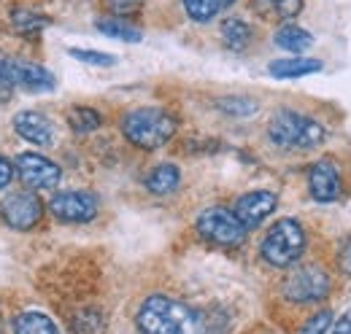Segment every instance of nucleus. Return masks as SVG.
I'll list each match as a JSON object with an SVG mask.
<instances>
[{
    "instance_id": "f257e3e1",
    "label": "nucleus",
    "mask_w": 351,
    "mask_h": 334,
    "mask_svg": "<svg viewBox=\"0 0 351 334\" xmlns=\"http://www.w3.org/2000/svg\"><path fill=\"white\" fill-rule=\"evenodd\" d=\"M141 334H206L203 318L171 296H149L135 316Z\"/></svg>"
},
{
    "instance_id": "f03ea898",
    "label": "nucleus",
    "mask_w": 351,
    "mask_h": 334,
    "mask_svg": "<svg viewBox=\"0 0 351 334\" xmlns=\"http://www.w3.org/2000/svg\"><path fill=\"white\" fill-rule=\"evenodd\" d=\"M122 132H125V138L130 140L132 146L146 149V151H154V149L165 146L173 138L176 119L165 108H157V105L135 108L130 114H125Z\"/></svg>"
},
{
    "instance_id": "7ed1b4c3",
    "label": "nucleus",
    "mask_w": 351,
    "mask_h": 334,
    "mask_svg": "<svg viewBox=\"0 0 351 334\" xmlns=\"http://www.w3.org/2000/svg\"><path fill=\"white\" fill-rule=\"evenodd\" d=\"M270 140L281 149H313L327 138V129L316 119L295 114V111H281L270 122Z\"/></svg>"
},
{
    "instance_id": "20e7f679",
    "label": "nucleus",
    "mask_w": 351,
    "mask_h": 334,
    "mask_svg": "<svg viewBox=\"0 0 351 334\" xmlns=\"http://www.w3.org/2000/svg\"><path fill=\"white\" fill-rule=\"evenodd\" d=\"M306 250V229L295 218H281L263 240V259L273 267H292Z\"/></svg>"
},
{
    "instance_id": "39448f33",
    "label": "nucleus",
    "mask_w": 351,
    "mask_h": 334,
    "mask_svg": "<svg viewBox=\"0 0 351 334\" xmlns=\"http://www.w3.org/2000/svg\"><path fill=\"white\" fill-rule=\"evenodd\" d=\"M197 232L217 243V246H241L246 240V227L238 221V216L227 208H208L197 218Z\"/></svg>"
},
{
    "instance_id": "423d86ee",
    "label": "nucleus",
    "mask_w": 351,
    "mask_h": 334,
    "mask_svg": "<svg viewBox=\"0 0 351 334\" xmlns=\"http://www.w3.org/2000/svg\"><path fill=\"white\" fill-rule=\"evenodd\" d=\"M327 294H330V275L319 267H303L284 283V296L298 305L322 302Z\"/></svg>"
},
{
    "instance_id": "0eeeda50",
    "label": "nucleus",
    "mask_w": 351,
    "mask_h": 334,
    "mask_svg": "<svg viewBox=\"0 0 351 334\" xmlns=\"http://www.w3.org/2000/svg\"><path fill=\"white\" fill-rule=\"evenodd\" d=\"M16 172H19V178L30 189H41V192L57 189L60 186V178H62V170L54 165L51 159L36 154V151H27V154H19L16 157Z\"/></svg>"
},
{
    "instance_id": "6e6552de",
    "label": "nucleus",
    "mask_w": 351,
    "mask_h": 334,
    "mask_svg": "<svg viewBox=\"0 0 351 334\" xmlns=\"http://www.w3.org/2000/svg\"><path fill=\"white\" fill-rule=\"evenodd\" d=\"M51 213L60 221L71 224H87L97 216V197L89 192H60L51 197Z\"/></svg>"
},
{
    "instance_id": "1a4fd4ad",
    "label": "nucleus",
    "mask_w": 351,
    "mask_h": 334,
    "mask_svg": "<svg viewBox=\"0 0 351 334\" xmlns=\"http://www.w3.org/2000/svg\"><path fill=\"white\" fill-rule=\"evenodd\" d=\"M0 213H3V221L14 229H30L41 221L44 216V205L36 194H27V192H19V194H11L3 200L0 205Z\"/></svg>"
},
{
    "instance_id": "9d476101",
    "label": "nucleus",
    "mask_w": 351,
    "mask_h": 334,
    "mask_svg": "<svg viewBox=\"0 0 351 334\" xmlns=\"http://www.w3.org/2000/svg\"><path fill=\"white\" fill-rule=\"evenodd\" d=\"M278 205V200H276V194L273 192H249V194H243L238 203H235V216H238V221L246 227V229H257L260 224H263L265 218L276 210Z\"/></svg>"
},
{
    "instance_id": "9b49d317",
    "label": "nucleus",
    "mask_w": 351,
    "mask_h": 334,
    "mask_svg": "<svg viewBox=\"0 0 351 334\" xmlns=\"http://www.w3.org/2000/svg\"><path fill=\"white\" fill-rule=\"evenodd\" d=\"M308 189L316 203H335L341 197V175L332 162H316L308 172Z\"/></svg>"
},
{
    "instance_id": "f8f14e48",
    "label": "nucleus",
    "mask_w": 351,
    "mask_h": 334,
    "mask_svg": "<svg viewBox=\"0 0 351 334\" xmlns=\"http://www.w3.org/2000/svg\"><path fill=\"white\" fill-rule=\"evenodd\" d=\"M14 129L19 138H25L33 146H49L54 140V127L38 111H22L14 116Z\"/></svg>"
},
{
    "instance_id": "ddd939ff",
    "label": "nucleus",
    "mask_w": 351,
    "mask_h": 334,
    "mask_svg": "<svg viewBox=\"0 0 351 334\" xmlns=\"http://www.w3.org/2000/svg\"><path fill=\"white\" fill-rule=\"evenodd\" d=\"M14 79L27 92H51L54 89V76L38 62H27V60L14 62Z\"/></svg>"
},
{
    "instance_id": "4468645a",
    "label": "nucleus",
    "mask_w": 351,
    "mask_h": 334,
    "mask_svg": "<svg viewBox=\"0 0 351 334\" xmlns=\"http://www.w3.org/2000/svg\"><path fill=\"white\" fill-rule=\"evenodd\" d=\"M270 76L273 79H300V76H311L322 70L319 60H308V57H295V60H276L270 62Z\"/></svg>"
},
{
    "instance_id": "2eb2a0df",
    "label": "nucleus",
    "mask_w": 351,
    "mask_h": 334,
    "mask_svg": "<svg viewBox=\"0 0 351 334\" xmlns=\"http://www.w3.org/2000/svg\"><path fill=\"white\" fill-rule=\"evenodd\" d=\"M276 46H281L284 51H292L295 57H300L303 51H308L311 46H313V36L303 30V27H298V25H284L281 30H276Z\"/></svg>"
},
{
    "instance_id": "dca6fc26",
    "label": "nucleus",
    "mask_w": 351,
    "mask_h": 334,
    "mask_svg": "<svg viewBox=\"0 0 351 334\" xmlns=\"http://www.w3.org/2000/svg\"><path fill=\"white\" fill-rule=\"evenodd\" d=\"M178 181H181V172H178L176 165H157L146 175V189L152 194L165 197V194H171V192L178 189Z\"/></svg>"
},
{
    "instance_id": "f3484780",
    "label": "nucleus",
    "mask_w": 351,
    "mask_h": 334,
    "mask_svg": "<svg viewBox=\"0 0 351 334\" xmlns=\"http://www.w3.org/2000/svg\"><path fill=\"white\" fill-rule=\"evenodd\" d=\"M14 334H60V329L44 313H22L14 318Z\"/></svg>"
},
{
    "instance_id": "a211bd4d",
    "label": "nucleus",
    "mask_w": 351,
    "mask_h": 334,
    "mask_svg": "<svg viewBox=\"0 0 351 334\" xmlns=\"http://www.w3.org/2000/svg\"><path fill=\"white\" fill-rule=\"evenodd\" d=\"M221 41L227 43V49L241 51L252 41V27L243 19H224L221 22Z\"/></svg>"
},
{
    "instance_id": "6ab92c4d",
    "label": "nucleus",
    "mask_w": 351,
    "mask_h": 334,
    "mask_svg": "<svg viewBox=\"0 0 351 334\" xmlns=\"http://www.w3.org/2000/svg\"><path fill=\"white\" fill-rule=\"evenodd\" d=\"M232 3L235 0H184V8L195 22H211L217 14L230 8Z\"/></svg>"
},
{
    "instance_id": "aec40b11",
    "label": "nucleus",
    "mask_w": 351,
    "mask_h": 334,
    "mask_svg": "<svg viewBox=\"0 0 351 334\" xmlns=\"http://www.w3.org/2000/svg\"><path fill=\"white\" fill-rule=\"evenodd\" d=\"M97 30L108 38H117V41H125V43H138L143 38V33L138 27H132L130 22L125 19H100L97 22Z\"/></svg>"
},
{
    "instance_id": "412c9836",
    "label": "nucleus",
    "mask_w": 351,
    "mask_h": 334,
    "mask_svg": "<svg viewBox=\"0 0 351 334\" xmlns=\"http://www.w3.org/2000/svg\"><path fill=\"white\" fill-rule=\"evenodd\" d=\"M257 11L263 16L276 19H292L303 11V0H257Z\"/></svg>"
},
{
    "instance_id": "4be33fe9",
    "label": "nucleus",
    "mask_w": 351,
    "mask_h": 334,
    "mask_svg": "<svg viewBox=\"0 0 351 334\" xmlns=\"http://www.w3.org/2000/svg\"><path fill=\"white\" fill-rule=\"evenodd\" d=\"M68 125L71 129L87 135V132H95L100 127V114L95 108H87V105H76L71 114H68Z\"/></svg>"
},
{
    "instance_id": "5701e85b",
    "label": "nucleus",
    "mask_w": 351,
    "mask_h": 334,
    "mask_svg": "<svg viewBox=\"0 0 351 334\" xmlns=\"http://www.w3.org/2000/svg\"><path fill=\"white\" fill-rule=\"evenodd\" d=\"M11 25L22 36H36V33H41L49 25V19L41 16V14H36V11H14V22Z\"/></svg>"
},
{
    "instance_id": "b1692460",
    "label": "nucleus",
    "mask_w": 351,
    "mask_h": 334,
    "mask_svg": "<svg viewBox=\"0 0 351 334\" xmlns=\"http://www.w3.org/2000/svg\"><path fill=\"white\" fill-rule=\"evenodd\" d=\"M14 62L0 51V103H8L14 94Z\"/></svg>"
},
{
    "instance_id": "393cba45",
    "label": "nucleus",
    "mask_w": 351,
    "mask_h": 334,
    "mask_svg": "<svg viewBox=\"0 0 351 334\" xmlns=\"http://www.w3.org/2000/svg\"><path fill=\"white\" fill-rule=\"evenodd\" d=\"M219 108L224 114H235V116H252L257 114V103L249 97H224L219 100Z\"/></svg>"
},
{
    "instance_id": "a878e982",
    "label": "nucleus",
    "mask_w": 351,
    "mask_h": 334,
    "mask_svg": "<svg viewBox=\"0 0 351 334\" xmlns=\"http://www.w3.org/2000/svg\"><path fill=\"white\" fill-rule=\"evenodd\" d=\"M71 57L87 62V65H97V68H111L117 65V57L114 54H106V51H92V49H71Z\"/></svg>"
},
{
    "instance_id": "bb28decb",
    "label": "nucleus",
    "mask_w": 351,
    "mask_h": 334,
    "mask_svg": "<svg viewBox=\"0 0 351 334\" xmlns=\"http://www.w3.org/2000/svg\"><path fill=\"white\" fill-rule=\"evenodd\" d=\"M330 329H332V313L330 310H322L319 316H313L308 321L300 334H327Z\"/></svg>"
},
{
    "instance_id": "cd10ccee",
    "label": "nucleus",
    "mask_w": 351,
    "mask_h": 334,
    "mask_svg": "<svg viewBox=\"0 0 351 334\" xmlns=\"http://www.w3.org/2000/svg\"><path fill=\"white\" fill-rule=\"evenodd\" d=\"M143 0H106V8L117 16H128V14H135L141 8Z\"/></svg>"
},
{
    "instance_id": "c85d7f7f",
    "label": "nucleus",
    "mask_w": 351,
    "mask_h": 334,
    "mask_svg": "<svg viewBox=\"0 0 351 334\" xmlns=\"http://www.w3.org/2000/svg\"><path fill=\"white\" fill-rule=\"evenodd\" d=\"M338 267H341L346 275H351V237L341 246V250H338Z\"/></svg>"
},
{
    "instance_id": "c756f323",
    "label": "nucleus",
    "mask_w": 351,
    "mask_h": 334,
    "mask_svg": "<svg viewBox=\"0 0 351 334\" xmlns=\"http://www.w3.org/2000/svg\"><path fill=\"white\" fill-rule=\"evenodd\" d=\"M11 178H14V167H11L8 159L0 157V189H5L11 183Z\"/></svg>"
},
{
    "instance_id": "7c9ffc66",
    "label": "nucleus",
    "mask_w": 351,
    "mask_h": 334,
    "mask_svg": "<svg viewBox=\"0 0 351 334\" xmlns=\"http://www.w3.org/2000/svg\"><path fill=\"white\" fill-rule=\"evenodd\" d=\"M332 334H351V316H343L341 321L332 324Z\"/></svg>"
}]
</instances>
